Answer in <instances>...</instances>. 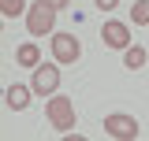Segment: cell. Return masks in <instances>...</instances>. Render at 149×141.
Listing matches in <instances>:
<instances>
[{
    "label": "cell",
    "instance_id": "30bf717a",
    "mask_svg": "<svg viewBox=\"0 0 149 141\" xmlns=\"http://www.w3.org/2000/svg\"><path fill=\"white\" fill-rule=\"evenodd\" d=\"M130 19H134V26H149V0H134Z\"/></svg>",
    "mask_w": 149,
    "mask_h": 141
},
{
    "label": "cell",
    "instance_id": "4fadbf2b",
    "mask_svg": "<svg viewBox=\"0 0 149 141\" xmlns=\"http://www.w3.org/2000/svg\"><path fill=\"white\" fill-rule=\"evenodd\" d=\"M93 4H97L101 11H116V4H119V0H93Z\"/></svg>",
    "mask_w": 149,
    "mask_h": 141
},
{
    "label": "cell",
    "instance_id": "7c38bea8",
    "mask_svg": "<svg viewBox=\"0 0 149 141\" xmlns=\"http://www.w3.org/2000/svg\"><path fill=\"white\" fill-rule=\"evenodd\" d=\"M41 4H49V8H56V11H67L71 0H41Z\"/></svg>",
    "mask_w": 149,
    "mask_h": 141
},
{
    "label": "cell",
    "instance_id": "277c9868",
    "mask_svg": "<svg viewBox=\"0 0 149 141\" xmlns=\"http://www.w3.org/2000/svg\"><path fill=\"white\" fill-rule=\"evenodd\" d=\"M52 59L63 67V63H74L78 56H82V45H78V37L74 34H52Z\"/></svg>",
    "mask_w": 149,
    "mask_h": 141
},
{
    "label": "cell",
    "instance_id": "9c48e42d",
    "mask_svg": "<svg viewBox=\"0 0 149 141\" xmlns=\"http://www.w3.org/2000/svg\"><path fill=\"white\" fill-rule=\"evenodd\" d=\"M146 59H149V52L142 48V45H127V48H123V67L127 70H142Z\"/></svg>",
    "mask_w": 149,
    "mask_h": 141
},
{
    "label": "cell",
    "instance_id": "8fae6325",
    "mask_svg": "<svg viewBox=\"0 0 149 141\" xmlns=\"http://www.w3.org/2000/svg\"><path fill=\"white\" fill-rule=\"evenodd\" d=\"M0 15H4V19L26 15V4H22V0H0Z\"/></svg>",
    "mask_w": 149,
    "mask_h": 141
},
{
    "label": "cell",
    "instance_id": "ba28073f",
    "mask_svg": "<svg viewBox=\"0 0 149 141\" xmlns=\"http://www.w3.org/2000/svg\"><path fill=\"white\" fill-rule=\"evenodd\" d=\"M15 63H19V67H26V70H34L37 63H41V48H37L34 41L19 45V48H15Z\"/></svg>",
    "mask_w": 149,
    "mask_h": 141
},
{
    "label": "cell",
    "instance_id": "5b68a950",
    "mask_svg": "<svg viewBox=\"0 0 149 141\" xmlns=\"http://www.w3.org/2000/svg\"><path fill=\"white\" fill-rule=\"evenodd\" d=\"M104 134H112V138H119V141H134L138 138V119L134 115H104Z\"/></svg>",
    "mask_w": 149,
    "mask_h": 141
},
{
    "label": "cell",
    "instance_id": "52a82bcc",
    "mask_svg": "<svg viewBox=\"0 0 149 141\" xmlns=\"http://www.w3.org/2000/svg\"><path fill=\"white\" fill-rule=\"evenodd\" d=\"M30 93H34L30 86H8V93H4V104L11 108V111H22V108H30Z\"/></svg>",
    "mask_w": 149,
    "mask_h": 141
},
{
    "label": "cell",
    "instance_id": "8992f818",
    "mask_svg": "<svg viewBox=\"0 0 149 141\" xmlns=\"http://www.w3.org/2000/svg\"><path fill=\"white\" fill-rule=\"evenodd\" d=\"M101 37H104L108 48H119V52H123V48L130 45V26H127V22H119V19H108V22L101 26Z\"/></svg>",
    "mask_w": 149,
    "mask_h": 141
},
{
    "label": "cell",
    "instance_id": "3957f363",
    "mask_svg": "<svg viewBox=\"0 0 149 141\" xmlns=\"http://www.w3.org/2000/svg\"><path fill=\"white\" fill-rule=\"evenodd\" d=\"M30 89L37 97H52L60 89V63H37L34 67V78H30Z\"/></svg>",
    "mask_w": 149,
    "mask_h": 141
},
{
    "label": "cell",
    "instance_id": "6da1fadb",
    "mask_svg": "<svg viewBox=\"0 0 149 141\" xmlns=\"http://www.w3.org/2000/svg\"><path fill=\"white\" fill-rule=\"evenodd\" d=\"M45 115H49V123H52V130H60V134H71L74 123H78V115H74V100L71 97H49V104H45Z\"/></svg>",
    "mask_w": 149,
    "mask_h": 141
},
{
    "label": "cell",
    "instance_id": "7a4b0ae2",
    "mask_svg": "<svg viewBox=\"0 0 149 141\" xmlns=\"http://www.w3.org/2000/svg\"><path fill=\"white\" fill-rule=\"evenodd\" d=\"M56 8H49V4H41V0H34L30 8H26V30L34 37H45V34H52L56 30Z\"/></svg>",
    "mask_w": 149,
    "mask_h": 141
}]
</instances>
